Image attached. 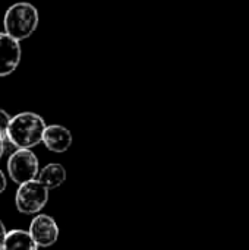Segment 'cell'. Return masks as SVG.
<instances>
[{
	"mask_svg": "<svg viewBox=\"0 0 249 250\" xmlns=\"http://www.w3.org/2000/svg\"><path fill=\"white\" fill-rule=\"evenodd\" d=\"M45 126L47 125L40 114L22 111L10 119L6 138L16 149H31L43 142Z\"/></svg>",
	"mask_w": 249,
	"mask_h": 250,
	"instance_id": "cell-1",
	"label": "cell"
},
{
	"mask_svg": "<svg viewBox=\"0 0 249 250\" xmlns=\"http://www.w3.org/2000/svg\"><path fill=\"white\" fill-rule=\"evenodd\" d=\"M38 22V10L28 1H18L9 6L3 19L4 32L19 42L35 32Z\"/></svg>",
	"mask_w": 249,
	"mask_h": 250,
	"instance_id": "cell-2",
	"label": "cell"
},
{
	"mask_svg": "<svg viewBox=\"0 0 249 250\" xmlns=\"http://www.w3.org/2000/svg\"><path fill=\"white\" fill-rule=\"evenodd\" d=\"M48 189L37 179L19 185L15 195V205L21 214L37 215L48 202Z\"/></svg>",
	"mask_w": 249,
	"mask_h": 250,
	"instance_id": "cell-3",
	"label": "cell"
},
{
	"mask_svg": "<svg viewBox=\"0 0 249 250\" xmlns=\"http://www.w3.org/2000/svg\"><path fill=\"white\" fill-rule=\"evenodd\" d=\"M40 171V161L31 149H16L7 160V174L18 186L35 180Z\"/></svg>",
	"mask_w": 249,
	"mask_h": 250,
	"instance_id": "cell-4",
	"label": "cell"
},
{
	"mask_svg": "<svg viewBox=\"0 0 249 250\" xmlns=\"http://www.w3.org/2000/svg\"><path fill=\"white\" fill-rule=\"evenodd\" d=\"M28 233L38 248H50L57 242L60 230L53 217L47 214H37L29 224Z\"/></svg>",
	"mask_w": 249,
	"mask_h": 250,
	"instance_id": "cell-5",
	"label": "cell"
},
{
	"mask_svg": "<svg viewBox=\"0 0 249 250\" xmlns=\"http://www.w3.org/2000/svg\"><path fill=\"white\" fill-rule=\"evenodd\" d=\"M21 44L9 37L6 32H0V78L10 75L21 63Z\"/></svg>",
	"mask_w": 249,
	"mask_h": 250,
	"instance_id": "cell-6",
	"label": "cell"
},
{
	"mask_svg": "<svg viewBox=\"0 0 249 250\" xmlns=\"http://www.w3.org/2000/svg\"><path fill=\"white\" fill-rule=\"evenodd\" d=\"M73 142L72 132L60 125H50L45 126V130L43 133V144L45 148L51 152L62 154L66 152Z\"/></svg>",
	"mask_w": 249,
	"mask_h": 250,
	"instance_id": "cell-7",
	"label": "cell"
},
{
	"mask_svg": "<svg viewBox=\"0 0 249 250\" xmlns=\"http://www.w3.org/2000/svg\"><path fill=\"white\" fill-rule=\"evenodd\" d=\"M66 176H68L66 170L62 164L51 163V164H47L43 168H40L37 180L41 185H44L48 190H53L66 182Z\"/></svg>",
	"mask_w": 249,
	"mask_h": 250,
	"instance_id": "cell-8",
	"label": "cell"
},
{
	"mask_svg": "<svg viewBox=\"0 0 249 250\" xmlns=\"http://www.w3.org/2000/svg\"><path fill=\"white\" fill-rule=\"evenodd\" d=\"M40 248L25 230H10L6 234L3 250H38Z\"/></svg>",
	"mask_w": 249,
	"mask_h": 250,
	"instance_id": "cell-9",
	"label": "cell"
},
{
	"mask_svg": "<svg viewBox=\"0 0 249 250\" xmlns=\"http://www.w3.org/2000/svg\"><path fill=\"white\" fill-rule=\"evenodd\" d=\"M10 116L6 110L0 108V136L6 138V132H7V127H9V123H10Z\"/></svg>",
	"mask_w": 249,
	"mask_h": 250,
	"instance_id": "cell-10",
	"label": "cell"
},
{
	"mask_svg": "<svg viewBox=\"0 0 249 250\" xmlns=\"http://www.w3.org/2000/svg\"><path fill=\"white\" fill-rule=\"evenodd\" d=\"M6 234H7V230H6V227H4L3 221L0 220V250H3V243H4Z\"/></svg>",
	"mask_w": 249,
	"mask_h": 250,
	"instance_id": "cell-11",
	"label": "cell"
},
{
	"mask_svg": "<svg viewBox=\"0 0 249 250\" xmlns=\"http://www.w3.org/2000/svg\"><path fill=\"white\" fill-rule=\"evenodd\" d=\"M6 188H7V180H6V176H4V173L0 170V195L6 190Z\"/></svg>",
	"mask_w": 249,
	"mask_h": 250,
	"instance_id": "cell-12",
	"label": "cell"
},
{
	"mask_svg": "<svg viewBox=\"0 0 249 250\" xmlns=\"http://www.w3.org/2000/svg\"><path fill=\"white\" fill-rule=\"evenodd\" d=\"M3 154H4V138L0 136V160L3 157Z\"/></svg>",
	"mask_w": 249,
	"mask_h": 250,
	"instance_id": "cell-13",
	"label": "cell"
}]
</instances>
